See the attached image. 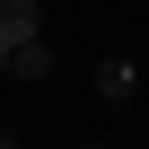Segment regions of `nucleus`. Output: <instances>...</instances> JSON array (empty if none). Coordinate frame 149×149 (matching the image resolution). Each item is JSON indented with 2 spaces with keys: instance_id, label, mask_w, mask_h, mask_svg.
Returning a JSON list of instances; mask_svg holds the SVG:
<instances>
[{
  "instance_id": "f257e3e1",
  "label": "nucleus",
  "mask_w": 149,
  "mask_h": 149,
  "mask_svg": "<svg viewBox=\"0 0 149 149\" xmlns=\"http://www.w3.org/2000/svg\"><path fill=\"white\" fill-rule=\"evenodd\" d=\"M97 97H105V105H132V97H140V61L105 53V61H97Z\"/></svg>"
},
{
  "instance_id": "20e7f679",
  "label": "nucleus",
  "mask_w": 149,
  "mask_h": 149,
  "mask_svg": "<svg viewBox=\"0 0 149 149\" xmlns=\"http://www.w3.org/2000/svg\"><path fill=\"white\" fill-rule=\"evenodd\" d=\"M0 149H18V132H0Z\"/></svg>"
},
{
  "instance_id": "f03ea898",
  "label": "nucleus",
  "mask_w": 149,
  "mask_h": 149,
  "mask_svg": "<svg viewBox=\"0 0 149 149\" xmlns=\"http://www.w3.org/2000/svg\"><path fill=\"white\" fill-rule=\"evenodd\" d=\"M44 35V9L35 0H0V44H35Z\"/></svg>"
},
{
  "instance_id": "39448f33",
  "label": "nucleus",
  "mask_w": 149,
  "mask_h": 149,
  "mask_svg": "<svg viewBox=\"0 0 149 149\" xmlns=\"http://www.w3.org/2000/svg\"><path fill=\"white\" fill-rule=\"evenodd\" d=\"M97 149H105V140H97Z\"/></svg>"
},
{
  "instance_id": "7ed1b4c3",
  "label": "nucleus",
  "mask_w": 149,
  "mask_h": 149,
  "mask_svg": "<svg viewBox=\"0 0 149 149\" xmlns=\"http://www.w3.org/2000/svg\"><path fill=\"white\" fill-rule=\"evenodd\" d=\"M9 79H53V44H9Z\"/></svg>"
}]
</instances>
